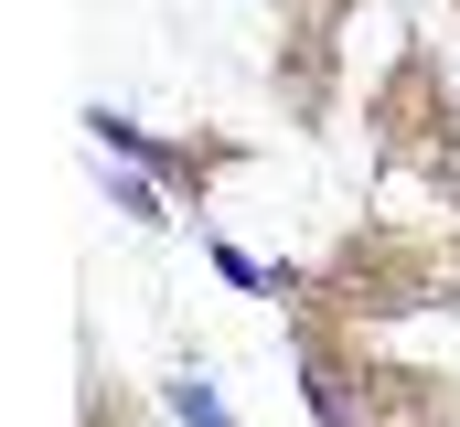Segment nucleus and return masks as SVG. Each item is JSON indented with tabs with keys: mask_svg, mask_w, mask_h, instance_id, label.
Here are the masks:
<instances>
[{
	"mask_svg": "<svg viewBox=\"0 0 460 427\" xmlns=\"http://www.w3.org/2000/svg\"><path fill=\"white\" fill-rule=\"evenodd\" d=\"M182 427H226V406H215L204 385H182Z\"/></svg>",
	"mask_w": 460,
	"mask_h": 427,
	"instance_id": "nucleus-1",
	"label": "nucleus"
}]
</instances>
